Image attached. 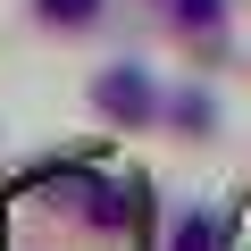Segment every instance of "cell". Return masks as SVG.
<instances>
[{"label":"cell","mask_w":251,"mask_h":251,"mask_svg":"<svg viewBox=\"0 0 251 251\" xmlns=\"http://www.w3.org/2000/svg\"><path fill=\"white\" fill-rule=\"evenodd\" d=\"M92 109H100L109 126H159V75H151L143 59H109V67L92 75Z\"/></svg>","instance_id":"obj_1"},{"label":"cell","mask_w":251,"mask_h":251,"mask_svg":"<svg viewBox=\"0 0 251 251\" xmlns=\"http://www.w3.org/2000/svg\"><path fill=\"white\" fill-rule=\"evenodd\" d=\"M159 126H176V134H218V100L201 92V84H184V92H159Z\"/></svg>","instance_id":"obj_2"},{"label":"cell","mask_w":251,"mask_h":251,"mask_svg":"<svg viewBox=\"0 0 251 251\" xmlns=\"http://www.w3.org/2000/svg\"><path fill=\"white\" fill-rule=\"evenodd\" d=\"M168 17H176V34L201 42V50L226 42V0H168Z\"/></svg>","instance_id":"obj_3"},{"label":"cell","mask_w":251,"mask_h":251,"mask_svg":"<svg viewBox=\"0 0 251 251\" xmlns=\"http://www.w3.org/2000/svg\"><path fill=\"white\" fill-rule=\"evenodd\" d=\"M168 251H226V209H184Z\"/></svg>","instance_id":"obj_4"},{"label":"cell","mask_w":251,"mask_h":251,"mask_svg":"<svg viewBox=\"0 0 251 251\" xmlns=\"http://www.w3.org/2000/svg\"><path fill=\"white\" fill-rule=\"evenodd\" d=\"M100 9H109V0H34V17H42L50 34H92Z\"/></svg>","instance_id":"obj_5"}]
</instances>
